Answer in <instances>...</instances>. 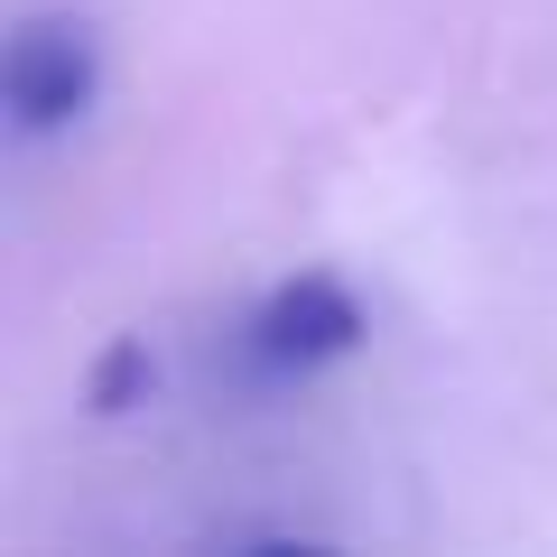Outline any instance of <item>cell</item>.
<instances>
[{
    "instance_id": "1",
    "label": "cell",
    "mask_w": 557,
    "mask_h": 557,
    "mask_svg": "<svg viewBox=\"0 0 557 557\" xmlns=\"http://www.w3.org/2000/svg\"><path fill=\"white\" fill-rule=\"evenodd\" d=\"M102 94V28L84 10H28L10 28V57H0V102H10V131L20 139H57L94 112Z\"/></svg>"
},
{
    "instance_id": "2",
    "label": "cell",
    "mask_w": 557,
    "mask_h": 557,
    "mask_svg": "<svg viewBox=\"0 0 557 557\" xmlns=\"http://www.w3.org/2000/svg\"><path fill=\"white\" fill-rule=\"evenodd\" d=\"M362 335H372V325H362V298L344 288L335 270L278 278L270 298H260V317H251V344H260L270 372H317V362H344Z\"/></svg>"
},
{
    "instance_id": "3",
    "label": "cell",
    "mask_w": 557,
    "mask_h": 557,
    "mask_svg": "<svg viewBox=\"0 0 557 557\" xmlns=\"http://www.w3.org/2000/svg\"><path fill=\"white\" fill-rule=\"evenodd\" d=\"M139 381H149V344H112V354H102V372H94V409H121Z\"/></svg>"
}]
</instances>
